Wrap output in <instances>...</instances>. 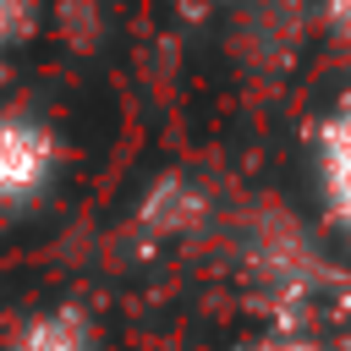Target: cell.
I'll list each match as a JSON object with an SVG mask.
<instances>
[{"mask_svg": "<svg viewBox=\"0 0 351 351\" xmlns=\"http://www.w3.org/2000/svg\"><path fill=\"white\" fill-rule=\"evenodd\" d=\"M60 181V132L44 115L0 110V219L27 214Z\"/></svg>", "mask_w": 351, "mask_h": 351, "instance_id": "6da1fadb", "label": "cell"}, {"mask_svg": "<svg viewBox=\"0 0 351 351\" xmlns=\"http://www.w3.org/2000/svg\"><path fill=\"white\" fill-rule=\"evenodd\" d=\"M307 170H313V192H318V214L329 219L335 236L351 241V93L313 126L307 143Z\"/></svg>", "mask_w": 351, "mask_h": 351, "instance_id": "7a4b0ae2", "label": "cell"}, {"mask_svg": "<svg viewBox=\"0 0 351 351\" xmlns=\"http://www.w3.org/2000/svg\"><path fill=\"white\" fill-rule=\"evenodd\" d=\"M5 351H99V329H93L88 307L55 302V307L27 313V318L11 329Z\"/></svg>", "mask_w": 351, "mask_h": 351, "instance_id": "3957f363", "label": "cell"}, {"mask_svg": "<svg viewBox=\"0 0 351 351\" xmlns=\"http://www.w3.org/2000/svg\"><path fill=\"white\" fill-rule=\"evenodd\" d=\"M208 214V197L186 181V176H159L137 208V225L154 230V236H186L197 219Z\"/></svg>", "mask_w": 351, "mask_h": 351, "instance_id": "277c9868", "label": "cell"}, {"mask_svg": "<svg viewBox=\"0 0 351 351\" xmlns=\"http://www.w3.org/2000/svg\"><path fill=\"white\" fill-rule=\"evenodd\" d=\"M38 11H44V0H0V55H11L16 44L33 38Z\"/></svg>", "mask_w": 351, "mask_h": 351, "instance_id": "5b68a950", "label": "cell"}, {"mask_svg": "<svg viewBox=\"0 0 351 351\" xmlns=\"http://www.w3.org/2000/svg\"><path fill=\"white\" fill-rule=\"evenodd\" d=\"M230 351H324V346L307 340V335H252V340H241Z\"/></svg>", "mask_w": 351, "mask_h": 351, "instance_id": "8992f818", "label": "cell"}, {"mask_svg": "<svg viewBox=\"0 0 351 351\" xmlns=\"http://www.w3.org/2000/svg\"><path fill=\"white\" fill-rule=\"evenodd\" d=\"M324 27L335 44H351V0H324Z\"/></svg>", "mask_w": 351, "mask_h": 351, "instance_id": "52a82bcc", "label": "cell"}]
</instances>
